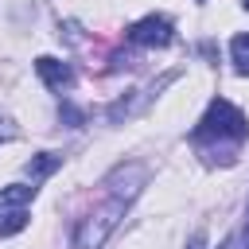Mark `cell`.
<instances>
[{"instance_id": "cell-14", "label": "cell", "mask_w": 249, "mask_h": 249, "mask_svg": "<svg viewBox=\"0 0 249 249\" xmlns=\"http://www.w3.org/2000/svg\"><path fill=\"white\" fill-rule=\"evenodd\" d=\"M198 4H206V0H198Z\"/></svg>"}, {"instance_id": "cell-2", "label": "cell", "mask_w": 249, "mask_h": 249, "mask_svg": "<svg viewBox=\"0 0 249 249\" xmlns=\"http://www.w3.org/2000/svg\"><path fill=\"white\" fill-rule=\"evenodd\" d=\"M249 140V117L233 105V101H226V97H214L210 105H206V113H202V121L195 124V132H191V144L198 148V152H206L210 160L222 152V160H233V152L241 148Z\"/></svg>"}, {"instance_id": "cell-11", "label": "cell", "mask_w": 249, "mask_h": 249, "mask_svg": "<svg viewBox=\"0 0 249 249\" xmlns=\"http://www.w3.org/2000/svg\"><path fill=\"white\" fill-rule=\"evenodd\" d=\"M241 241H245V249H249V210H245V230H241Z\"/></svg>"}, {"instance_id": "cell-9", "label": "cell", "mask_w": 249, "mask_h": 249, "mask_svg": "<svg viewBox=\"0 0 249 249\" xmlns=\"http://www.w3.org/2000/svg\"><path fill=\"white\" fill-rule=\"evenodd\" d=\"M19 136V128L8 121V117H0V144H8V140H16Z\"/></svg>"}, {"instance_id": "cell-5", "label": "cell", "mask_w": 249, "mask_h": 249, "mask_svg": "<svg viewBox=\"0 0 249 249\" xmlns=\"http://www.w3.org/2000/svg\"><path fill=\"white\" fill-rule=\"evenodd\" d=\"M35 74H39V82H43L47 89H54V93H62V89L74 86V70H70V62L54 58V54H39V58H35Z\"/></svg>"}, {"instance_id": "cell-12", "label": "cell", "mask_w": 249, "mask_h": 249, "mask_svg": "<svg viewBox=\"0 0 249 249\" xmlns=\"http://www.w3.org/2000/svg\"><path fill=\"white\" fill-rule=\"evenodd\" d=\"M191 249H202V233H198V237H195V241H191Z\"/></svg>"}, {"instance_id": "cell-8", "label": "cell", "mask_w": 249, "mask_h": 249, "mask_svg": "<svg viewBox=\"0 0 249 249\" xmlns=\"http://www.w3.org/2000/svg\"><path fill=\"white\" fill-rule=\"evenodd\" d=\"M58 117H62V121H66L70 128H82V121H86V117H82V109H74L70 101H62V109H58Z\"/></svg>"}, {"instance_id": "cell-10", "label": "cell", "mask_w": 249, "mask_h": 249, "mask_svg": "<svg viewBox=\"0 0 249 249\" xmlns=\"http://www.w3.org/2000/svg\"><path fill=\"white\" fill-rule=\"evenodd\" d=\"M218 249H241V237H237V233H233V237H226V241H222V245H218Z\"/></svg>"}, {"instance_id": "cell-13", "label": "cell", "mask_w": 249, "mask_h": 249, "mask_svg": "<svg viewBox=\"0 0 249 249\" xmlns=\"http://www.w3.org/2000/svg\"><path fill=\"white\" fill-rule=\"evenodd\" d=\"M241 8H245V12H249V0H241Z\"/></svg>"}, {"instance_id": "cell-4", "label": "cell", "mask_w": 249, "mask_h": 249, "mask_svg": "<svg viewBox=\"0 0 249 249\" xmlns=\"http://www.w3.org/2000/svg\"><path fill=\"white\" fill-rule=\"evenodd\" d=\"M171 39H175V27L167 16H144L128 27V43L136 47H167Z\"/></svg>"}, {"instance_id": "cell-1", "label": "cell", "mask_w": 249, "mask_h": 249, "mask_svg": "<svg viewBox=\"0 0 249 249\" xmlns=\"http://www.w3.org/2000/svg\"><path fill=\"white\" fill-rule=\"evenodd\" d=\"M144 179H148L144 163H117V167L105 175V183H101V187H105V202L93 206V210L74 226V249H101V245L109 241V233L121 226L124 210L136 202Z\"/></svg>"}, {"instance_id": "cell-7", "label": "cell", "mask_w": 249, "mask_h": 249, "mask_svg": "<svg viewBox=\"0 0 249 249\" xmlns=\"http://www.w3.org/2000/svg\"><path fill=\"white\" fill-rule=\"evenodd\" d=\"M230 62L241 78H249V35H233L230 39Z\"/></svg>"}, {"instance_id": "cell-3", "label": "cell", "mask_w": 249, "mask_h": 249, "mask_svg": "<svg viewBox=\"0 0 249 249\" xmlns=\"http://www.w3.org/2000/svg\"><path fill=\"white\" fill-rule=\"evenodd\" d=\"M35 195H39V187H31V183H8V187H0V237H12V233H19L31 222L27 206L35 202Z\"/></svg>"}, {"instance_id": "cell-6", "label": "cell", "mask_w": 249, "mask_h": 249, "mask_svg": "<svg viewBox=\"0 0 249 249\" xmlns=\"http://www.w3.org/2000/svg\"><path fill=\"white\" fill-rule=\"evenodd\" d=\"M58 167H62V156H58V152H39V156L27 160V175H31V183H35V179H47V175L58 171Z\"/></svg>"}]
</instances>
